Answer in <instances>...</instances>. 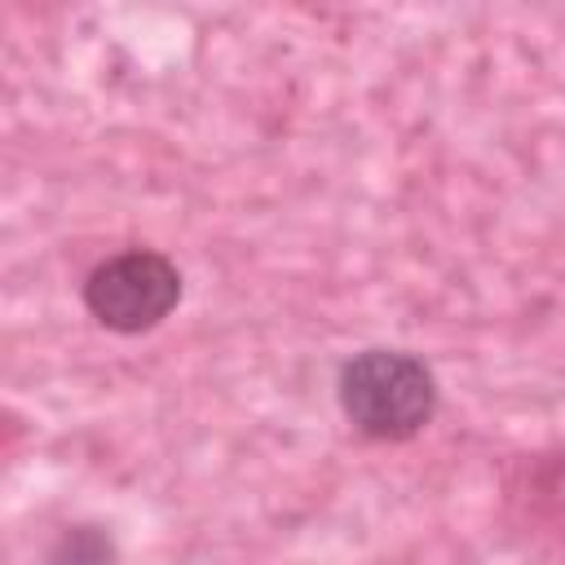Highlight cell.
Returning <instances> with one entry per match:
<instances>
[{"label": "cell", "mask_w": 565, "mask_h": 565, "mask_svg": "<svg viewBox=\"0 0 565 565\" xmlns=\"http://www.w3.org/2000/svg\"><path fill=\"white\" fill-rule=\"evenodd\" d=\"M335 402L353 433L371 441H411L437 415V375L419 353L406 349H362L340 362Z\"/></svg>", "instance_id": "1"}, {"label": "cell", "mask_w": 565, "mask_h": 565, "mask_svg": "<svg viewBox=\"0 0 565 565\" xmlns=\"http://www.w3.org/2000/svg\"><path fill=\"white\" fill-rule=\"evenodd\" d=\"M79 296L97 327L115 335H141L172 318L185 296V278L172 256L154 247H124L88 269Z\"/></svg>", "instance_id": "2"}, {"label": "cell", "mask_w": 565, "mask_h": 565, "mask_svg": "<svg viewBox=\"0 0 565 565\" xmlns=\"http://www.w3.org/2000/svg\"><path fill=\"white\" fill-rule=\"evenodd\" d=\"M44 565H115V543L97 525H71L57 534Z\"/></svg>", "instance_id": "3"}, {"label": "cell", "mask_w": 565, "mask_h": 565, "mask_svg": "<svg viewBox=\"0 0 565 565\" xmlns=\"http://www.w3.org/2000/svg\"><path fill=\"white\" fill-rule=\"evenodd\" d=\"M552 494H556V503L565 508V463H561V468L552 472Z\"/></svg>", "instance_id": "4"}]
</instances>
